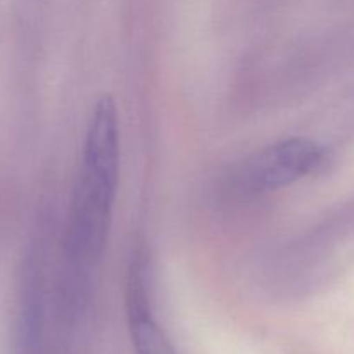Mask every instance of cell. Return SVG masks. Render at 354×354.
Listing matches in <instances>:
<instances>
[{
    "label": "cell",
    "mask_w": 354,
    "mask_h": 354,
    "mask_svg": "<svg viewBox=\"0 0 354 354\" xmlns=\"http://www.w3.org/2000/svg\"><path fill=\"white\" fill-rule=\"evenodd\" d=\"M127 313L130 337L137 354H176L171 341L154 318L149 297L147 263L137 254L130 265L127 286Z\"/></svg>",
    "instance_id": "obj_3"
},
{
    "label": "cell",
    "mask_w": 354,
    "mask_h": 354,
    "mask_svg": "<svg viewBox=\"0 0 354 354\" xmlns=\"http://www.w3.org/2000/svg\"><path fill=\"white\" fill-rule=\"evenodd\" d=\"M120 182V121L116 104L102 97L93 107L82 168L73 192L66 251L78 270L92 268L102 258Z\"/></svg>",
    "instance_id": "obj_1"
},
{
    "label": "cell",
    "mask_w": 354,
    "mask_h": 354,
    "mask_svg": "<svg viewBox=\"0 0 354 354\" xmlns=\"http://www.w3.org/2000/svg\"><path fill=\"white\" fill-rule=\"evenodd\" d=\"M328 165V152L310 138H287L258 151L234 173L235 189L242 194L279 190L306 176L320 175Z\"/></svg>",
    "instance_id": "obj_2"
}]
</instances>
